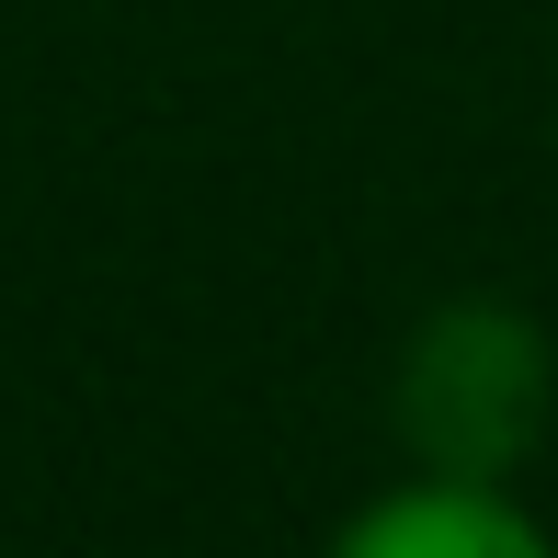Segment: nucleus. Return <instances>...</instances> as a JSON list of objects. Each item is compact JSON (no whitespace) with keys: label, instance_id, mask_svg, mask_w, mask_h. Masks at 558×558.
Returning <instances> with one entry per match:
<instances>
[{"label":"nucleus","instance_id":"nucleus-2","mask_svg":"<svg viewBox=\"0 0 558 558\" xmlns=\"http://www.w3.org/2000/svg\"><path fill=\"white\" fill-rule=\"evenodd\" d=\"M331 558H558V547L501 501V478H422L353 513Z\"/></svg>","mask_w":558,"mask_h":558},{"label":"nucleus","instance_id":"nucleus-1","mask_svg":"<svg viewBox=\"0 0 558 558\" xmlns=\"http://www.w3.org/2000/svg\"><path fill=\"white\" fill-rule=\"evenodd\" d=\"M399 434L422 478H513L547 434V331L501 296H456L399 353Z\"/></svg>","mask_w":558,"mask_h":558}]
</instances>
